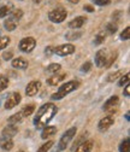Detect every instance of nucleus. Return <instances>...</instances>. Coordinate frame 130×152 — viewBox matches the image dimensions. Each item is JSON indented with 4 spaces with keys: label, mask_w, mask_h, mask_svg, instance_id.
Segmentation results:
<instances>
[{
    "label": "nucleus",
    "mask_w": 130,
    "mask_h": 152,
    "mask_svg": "<svg viewBox=\"0 0 130 152\" xmlns=\"http://www.w3.org/2000/svg\"><path fill=\"white\" fill-rule=\"evenodd\" d=\"M113 122H115V120H113V116H112V115H110V116L104 117L102 120H100V122H99V124H98L99 130H101V132L107 130V129H108L113 124Z\"/></svg>",
    "instance_id": "11"
},
{
    "label": "nucleus",
    "mask_w": 130,
    "mask_h": 152,
    "mask_svg": "<svg viewBox=\"0 0 130 152\" xmlns=\"http://www.w3.org/2000/svg\"><path fill=\"white\" fill-rule=\"evenodd\" d=\"M106 29L108 30V33H110V34H115V33L117 31V27H116V26H113V24H111V23L106 26Z\"/></svg>",
    "instance_id": "36"
},
{
    "label": "nucleus",
    "mask_w": 130,
    "mask_h": 152,
    "mask_svg": "<svg viewBox=\"0 0 130 152\" xmlns=\"http://www.w3.org/2000/svg\"><path fill=\"white\" fill-rule=\"evenodd\" d=\"M119 151H121V152H129V151H130L129 139H125V140L122 141V144L119 145Z\"/></svg>",
    "instance_id": "26"
},
{
    "label": "nucleus",
    "mask_w": 130,
    "mask_h": 152,
    "mask_svg": "<svg viewBox=\"0 0 130 152\" xmlns=\"http://www.w3.org/2000/svg\"><path fill=\"white\" fill-rule=\"evenodd\" d=\"M124 96H125V97H129V96H130V86H129V85H125V88H124Z\"/></svg>",
    "instance_id": "40"
},
{
    "label": "nucleus",
    "mask_w": 130,
    "mask_h": 152,
    "mask_svg": "<svg viewBox=\"0 0 130 152\" xmlns=\"http://www.w3.org/2000/svg\"><path fill=\"white\" fill-rule=\"evenodd\" d=\"M73 52H75V46L71 45V44H64V45H60L58 47H54V53L60 56V57L69 56Z\"/></svg>",
    "instance_id": "6"
},
{
    "label": "nucleus",
    "mask_w": 130,
    "mask_h": 152,
    "mask_svg": "<svg viewBox=\"0 0 130 152\" xmlns=\"http://www.w3.org/2000/svg\"><path fill=\"white\" fill-rule=\"evenodd\" d=\"M21 99H22V98H21V94H20V93H17V92L11 93L10 96H9V98L6 99V103H5V109H7V110L13 109L15 106H17L18 104H20Z\"/></svg>",
    "instance_id": "7"
},
{
    "label": "nucleus",
    "mask_w": 130,
    "mask_h": 152,
    "mask_svg": "<svg viewBox=\"0 0 130 152\" xmlns=\"http://www.w3.org/2000/svg\"><path fill=\"white\" fill-rule=\"evenodd\" d=\"M17 23H18V22H16L15 20H12L11 17H9L7 20H5V22H4V27H5V29H6V30L12 31V30H15V29H16Z\"/></svg>",
    "instance_id": "18"
},
{
    "label": "nucleus",
    "mask_w": 130,
    "mask_h": 152,
    "mask_svg": "<svg viewBox=\"0 0 130 152\" xmlns=\"http://www.w3.org/2000/svg\"><path fill=\"white\" fill-rule=\"evenodd\" d=\"M69 1H70L71 4H77V3L80 1V0H69Z\"/></svg>",
    "instance_id": "42"
},
{
    "label": "nucleus",
    "mask_w": 130,
    "mask_h": 152,
    "mask_svg": "<svg viewBox=\"0 0 130 152\" xmlns=\"http://www.w3.org/2000/svg\"><path fill=\"white\" fill-rule=\"evenodd\" d=\"M22 112H17V113H15V115H12L11 117H9V123H11V124H15V123H18L21 120H22Z\"/></svg>",
    "instance_id": "22"
},
{
    "label": "nucleus",
    "mask_w": 130,
    "mask_h": 152,
    "mask_svg": "<svg viewBox=\"0 0 130 152\" xmlns=\"http://www.w3.org/2000/svg\"><path fill=\"white\" fill-rule=\"evenodd\" d=\"M53 144H54V141H52V140H49V141L45 142L42 146H40V147H39L38 152H47V151H49V148L53 146Z\"/></svg>",
    "instance_id": "27"
},
{
    "label": "nucleus",
    "mask_w": 130,
    "mask_h": 152,
    "mask_svg": "<svg viewBox=\"0 0 130 152\" xmlns=\"http://www.w3.org/2000/svg\"><path fill=\"white\" fill-rule=\"evenodd\" d=\"M9 86V80L6 76H0V92L6 89Z\"/></svg>",
    "instance_id": "28"
},
{
    "label": "nucleus",
    "mask_w": 130,
    "mask_h": 152,
    "mask_svg": "<svg viewBox=\"0 0 130 152\" xmlns=\"http://www.w3.org/2000/svg\"><path fill=\"white\" fill-rule=\"evenodd\" d=\"M18 132L17 127L15 124H9L6 128H4L3 130V134H1V138H0V142H3L4 140H7V139H11L13 135H16V133Z\"/></svg>",
    "instance_id": "8"
},
{
    "label": "nucleus",
    "mask_w": 130,
    "mask_h": 152,
    "mask_svg": "<svg viewBox=\"0 0 130 152\" xmlns=\"http://www.w3.org/2000/svg\"><path fill=\"white\" fill-rule=\"evenodd\" d=\"M10 44V37L9 36H0V50L5 48Z\"/></svg>",
    "instance_id": "30"
},
{
    "label": "nucleus",
    "mask_w": 130,
    "mask_h": 152,
    "mask_svg": "<svg viewBox=\"0 0 130 152\" xmlns=\"http://www.w3.org/2000/svg\"><path fill=\"white\" fill-rule=\"evenodd\" d=\"M36 46V41L34 37H24V39L21 40L20 42V50L22 52H25V53H29L31 52Z\"/></svg>",
    "instance_id": "5"
},
{
    "label": "nucleus",
    "mask_w": 130,
    "mask_h": 152,
    "mask_svg": "<svg viewBox=\"0 0 130 152\" xmlns=\"http://www.w3.org/2000/svg\"><path fill=\"white\" fill-rule=\"evenodd\" d=\"M129 80H130V75L129 74H125L123 77L119 80V82H118V86H125V85H128V82H129Z\"/></svg>",
    "instance_id": "33"
},
{
    "label": "nucleus",
    "mask_w": 130,
    "mask_h": 152,
    "mask_svg": "<svg viewBox=\"0 0 130 152\" xmlns=\"http://www.w3.org/2000/svg\"><path fill=\"white\" fill-rule=\"evenodd\" d=\"M76 132H77V129H76L75 127H72V128H70L69 130H66V133H65V134H64V135L60 138V140H59V144H58V152L66 148V146L69 145V142L71 141V139L76 135Z\"/></svg>",
    "instance_id": "4"
},
{
    "label": "nucleus",
    "mask_w": 130,
    "mask_h": 152,
    "mask_svg": "<svg viewBox=\"0 0 130 152\" xmlns=\"http://www.w3.org/2000/svg\"><path fill=\"white\" fill-rule=\"evenodd\" d=\"M93 141L92 140H87V141H83L77 148L75 152H90L92 148H93Z\"/></svg>",
    "instance_id": "16"
},
{
    "label": "nucleus",
    "mask_w": 130,
    "mask_h": 152,
    "mask_svg": "<svg viewBox=\"0 0 130 152\" xmlns=\"http://www.w3.org/2000/svg\"><path fill=\"white\" fill-rule=\"evenodd\" d=\"M81 35H82V33H68L65 35V37L68 40H76V39H78Z\"/></svg>",
    "instance_id": "32"
},
{
    "label": "nucleus",
    "mask_w": 130,
    "mask_h": 152,
    "mask_svg": "<svg viewBox=\"0 0 130 152\" xmlns=\"http://www.w3.org/2000/svg\"><path fill=\"white\" fill-rule=\"evenodd\" d=\"M123 74V70H118V71H116V72H113V74H110L108 76H107V79H106V81L107 82H113L115 80H117L119 76Z\"/></svg>",
    "instance_id": "23"
},
{
    "label": "nucleus",
    "mask_w": 130,
    "mask_h": 152,
    "mask_svg": "<svg viewBox=\"0 0 130 152\" xmlns=\"http://www.w3.org/2000/svg\"><path fill=\"white\" fill-rule=\"evenodd\" d=\"M34 110H35V105H33V104H29V105H27L21 112H22V116L23 117H28V116H30L31 113H34Z\"/></svg>",
    "instance_id": "20"
},
{
    "label": "nucleus",
    "mask_w": 130,
    "mask_h": 152,
    "mask_svg": "<svg viewBox=\"0 0 130 152\" xmlns=\"http://www.w3.org/2000/svg\"><path fill=\"white\" fill-rule=\"evenodd\" d=\"M119 103V98L117 96H113V97H111L108 98L106 102H105V105H104V110L105 111H111V110H113Z\"/></svg>",
    "instance_id": "12"
},
{
    "label": "nucleus",
    "mask_w": 130,
    "mask_h": 152,
    "mask_svg": "<svg viewBox=\"0 0 130 152\" xmlns=\"http://www.w3.org/2000/svg\"><path fill=\"white\" fill-rule=\"evenodd\" d=\"M66 74H57V75H52L51 77L47 79V83L49 86H57L59 82H62L63 80H65Z\"/></svg>",
    "instance_id": "13"
},
{
    "label": "nucleus",
    "mask_w": 130,
    "mask_h": 152,
    "mask_svg": "<svg viewBox=\"0 0 130 152\" xmlns=\"http://www.w3.org/2000/svg\"><path fill=\"white\" fill-rule=\"evenodd\" d=\"M97 5H99V6H105V5H108L110 4V1L111 0H93Z\"/></svg>",
    "instance_id": "35"
},
{
    "label": "nucleus",
    "mask_w": 130,
    "mask_h": 152,
    "mask_svg": "<svg viewBox=\"0 0 130 152\" xmlns=\"http://www.w3.org/2000/svg\"><path fill=\"white\" fill-rule=\"evenodd\" d=\"M129 37H130V28L126 27V28L122 31V34H121V39H122V40H128Z\"/></svg>",
    "instance_id": "34"
},
{
    "label": "nucleus",
    "mask_w": 130,
    "mask_h": 152,
    "mask_svg": "<svg viewBox=\"0 0 130 152\" xmlns=\"http://www.w3.org/2000/svg\"><path fill=\"white\" fill-rule=\"evenodd\" d=\"M21 152H24V151H21Z\"/></svg>",
    "instance_id": "44"
},
{
    "label": "nucleus",
    "mask_w": 130,
    "mask_h": 152,
    "mask_svg": "<svg viewBox=\"0 0 130 152\" xmlns=\"http://www.w3.org/2000/svg\"><path fill=\"white\" fill-rule=\"evenodd\" d=\"M10 17L12 18V20H15L16 22H20V20L23 17V11L22 10H18V9L17 10H12Z\"/></svg>",
    "instance_id": "21"
},
{
    "label": "nucleus",
    "mask_w": 130,
    "mask_h": 152,
    "mask_svg": "<svg viewBox=\"0 0 130 152\" xmlns=\"http://www.w3.org/2000/svg\"><path fill=\"white\" fill-rule=\"evenodd\" d=\"M3 58H4L5 61L11 59V58H12V52H11V51H9V52H4V54H3Z\"/></svg>",
    "instance_id": "39"
},
{
    "label": "nucleus",
    "mask_w": 130,
    "mask_h": 152,
    "mask_svg": "<svg viewBox=\"0 0 130 152\" xmlns=\"http://www.w3.org/2000/svg\"><path fill=\"white\" fill-rule=\"evenodd\" d=\"M55 133H57V128H55L54 126H47L45 127V129L42 130V134H41V138L42 139H48L51 137H53Z\"/></svg>",
    "instance_id": "15"
},
{
    "label": "nucleus",
    "mask_w": 130,
    "mask_h": 152,
    "mask_svg": "<svg viewBox=\"0 0 130 152\" xmlns=\"http://www.w3.org/2000/svg\"><path fill=\"white\" fill-rule=\"evenodd\" d=\"M12 66L15 69H27L28 68V62L23 58H16L12 61Z\"/></svg>",
    "instance_id": "17"
},
{
    "label": "nucleus",
    "mask_w": 130,
    "mask_h": 152,
    "mask_svg": "<svg viewBox=\"0 0 130 152\" xmlns=\"http://www.w3.org/2000/svg\"><path fill=\"white\" fill-rule=\"evenodd\" d=\"M78 86H80V83L77 81H69V82H66V83H64L63 86L59 87L57 93H54L52 96V99H54V100L63 99L65 96H68L69 93H71L72 91H75L76 88H78Z\"/></svg>",
    "instance_id": "2"
},
{
    "label": "nucleus",
    "mask_w": 130,
    "mask_h": 152,
    "mask_svg": "<svg viewBox=\"0 0 130 152\" xmlns=\"http://www.w3.org/2000/svg\"><path fill=\"white\" fill-rule=\"evenodd\" d=\"M117 52H115V53H112L111 56H107V59H106V63H105V66L106 68H110L111 65L113 64V62L116 61V58H117Z\"/></svg>",
    "instance_id": "24"
},
{
    "label": "nucleus",
    "mask_w": 130,
    "mask_h": 152,
    "mask_svg": "<svg viewBox=\"0 0 130 152\" xmlns=\"http://www.w3.org/2000/svg\"><path fill=\"white\" fill-rule=\"evenodd\" d=\"M105 34L104 33H99L97 36H95V40H94V45H100V44H102L104 41H105Z\"/></svg>",
    "instance_id": "31"
},
{
    "label": "nucleus",
    "mask_w": 130,
    "mask_h": 152,
    "mask_svg": "<svg viewBox=\"0 0 130 152\" xmlns=\"http://www.w3.org/2000/svg\"><path fill=\"white\" fill-rule=\"evenodd\" d=\"M11 11H12V5H11V4L0 6V18L6 17L9 13H11Z\"/></svg>",
    "instance_id": "19"
},
{
    "label": "nucleus",
    "mask_w": 130,
    "mask_h": 152,
    "mask_svg": "<svg viewBox=\"0 0 130 152\" xmlns=\"http://www.w3.org/2000/svg\"><path fill=\"white\" fill-rule=\"evenodd\" d=\"M68 16V12L64 7L59 6V7H55L53 9L52 11H49L48 13V18L49 21L53 22V23H62Z\"/></svg>",
    "instance_id": "3"
},
{
    "label": "nucleus",
    "mask_w": 130,
    "mask_h": 152,
    "mask_svg": "<svg viewBox=\"0 0 130 152\" xmlns=\"http://www.w3.org/2000/svg\"><path fill=\"white\" fill-rule=\"evenodd\" d=\"M60 64H58V63H53V64H51L48 68H47V71L48 72H52V74H57V71H59L60 70Z\"/></svg>",
    "instance_id": "29"
},
{
    "label": "nucleus",
    "mask_w": 130,
    "mask_h": 152,
    "mask_svg": "<svg viewBox=\"0 0 130 152\" xmlns=\"http://www.w3.org/2000/svg\"><path fill=\"white\" fill-rule=\"evenodd\" d=\"M41 0H34V3H40Z\"/></svg>",
    "instance_id": "43"
},
{
    "label": "nucleus",
    "mask_w": 130,
    "mask_h": 152,
    "mask_svg": "<svg viewBox=\"0 0 130 152\" xmlns=\"http://www.w3.org/2000/svg\"><path fill=\"white\" fill-rule=\"evenodd\" d=\"M46 56H52L54 53V46H47V48L45 50Z\"/></svg>",
    "instance_id": "38"
},
{
    "label": "nucleus",
    "mask_w": 130,
    "mask_h": 152,
    "mask_svg": "<svg viewBox=\"0 0 130 152\" xmlns=\"http://www.w3.org/2000/svg\"><path fill=\"white\" fill-rule=\"evenodd\" d=\"M41 82L40 81H31L28 83L27 88H25V94L28 97H34L35 94H38L39 89H40Z\"/></svg>",
    "instance_id": "9"
},
{
    "label": "nucleus",
    "mask_w": 130,
    "mask_h": 152,
    "mask_svg": "<svg viewBox=\"0 0 130 152\" xmlns=\"http://www.w3.org/2000/svg\"><path fill=\"white\" fill-rule=\"evenodd\" d=\"M84 11H88V12H93V11H94V9H93L90 5H84Z\"/></svg>",
    "instance_id": "41"
},
{
    "label": "nucleus",
    "mask_w": 130,
    "mask_h": 152,
    "mask_svg": "<svg viewBox=\"0 0 130 152\" xmlns=\"http://www.w3.org/2000/svg\"><path fill=\"white\" fill-rule=\"evenodd\" d=\"M86 22H87V18H86V17L78 16V17H76L75 20H72V21L69 23V27H70L71 29H78V28H81Z\"/></svg>",
    "instance_id": "14"
},
{
    "label": "nucleus",
    "mask_w": 130,
    "mask_h": 152,
    "mask_svg": "<svg viewBox=\"0 0 130 152\" xmlns=\"http://www.w3.org/2000/svg\"><path fill=\"white\" fill-rule=\"evenodd\" d=\"M90 68H92V63H90V62H86V63L81 66V70H82L83 72H87V71L90 70Z\"/></svg>",
    "instance_id": "37"
},
{
    "label": "nucleus",
    "mask_w": 130,
    "mask_h": 152,
    "mask_svg": "<svg viewBox=\"0 0 130 152\" xmlns=\"http://www.w3.org/2000/svg\"><path fill=\"white\" fill-rule=\"evenodd\" d=\"M58 109L54 104L52 103H46L44 104L39 110H38V113L35 115V118H34V124L35 127L40 129V128H45L47 126V123L51 122V120L55 116Z\"/></svg>",
    "instance_id": "1"
},
{
    "label": "nucleus",
    "mask_w": 130,
    "mask_h": 152,
    "mask_svg": "<svg viewBox=\"0 0 130 152\" xmlns=\"http://www.w3.org/2000/svg\"><path fill=\"white\" fill-rule=\"evenodd\" d=\"M106 59H107V51L106 50H99L95 54V65L99 68L105 66Z\"/></svg>",
    "instance_id": "10"
},
{
    "label": "nucleus",
    "mask_w": 130,
    "mask_h": 152,
    "mask_svg": "<svg viewBox=\"0 0 130 152\" xmlns=\"http://www.w3.org/2000/svg\"><path fill=\"white\" fill-rule=\"evenodd\" d=\"M0 145H1L3 150L5 151H10L12 147H13V141L11 139H7V140H4L3 142H0Z\"/></svg>",
    "instance_id": "25"
}]
</instances>
